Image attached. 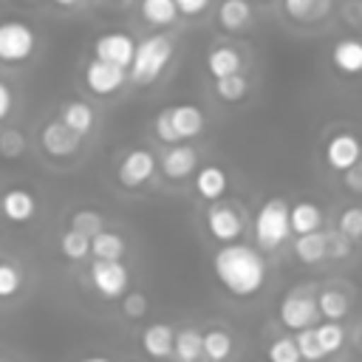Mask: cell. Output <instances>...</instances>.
I'll list each match as a JSON object with an SVG mask.
<instances>
[{"instance_id":"obj_22","label":"cell","mask_w":362,"mask_h":362,"mask_svg":"<svg viewBox=\"0 0 362 362\" xmlns=\"http://www.w3.org/2000/svg\"><path fill=\"white\" fill-rule=\"evenodd\" d=\"M294 255L300 263L314 266L320 260L328 257V235L325 232H308V235H297L294 240Z\"/></svg>"},{"instance_id":"obj_29","label":"cell","mask_w":362,"mask_h":362,"mask_svg":"<svg viewBox=\"0 0 362 362\" xmlns=\"http://www.w3.org/2000/svg\"><path fill=\"white\" fill-rule=\"evenodd\" d=\"M59 252L68 257V260H85L90 255V235L79 232V229H65L59 235Z\"/></svg>"},{"instance_id":"obj_33","label":"cell","mask_w":362,"mask_h":362,"mask_svg":"<svg viewBox=\"0 0 362 362\" xmlns=\"http://www.w3.org/2000/svg\"><path fill=\"white\" fill-rule=\"evenodd\" d=\"M266 356H269V362H300V359H303V354H300L294 337H277V339L269 345Z\"/></svg>"},{"instance_id":"obj_25","label":"cell","mask_w":362,"mask_h":362,"mask_svg":"<svg viewBox=\"0 0 362 362\" xmlns=\"http://www.w3.org/2000/svg\"><path fill=\"white\" fill-rule=\"evenodd\" d=\"M124 238L119 232H110V229H102L99 235L90 238V255L96 260H122L124 255Z\"/></svg>"},{"instance_id":"obj_41","label":"cell","mask_w":362,"mask_h":362,"mask_svg":"<svg viewBox=\"0 0 362 362\" xmlns=\"http://www.w3.org/2000/svg\"><path fill=\"white\" fill-rule=\"evenodd\" d=\"M342 20L351 28H362V0H345L342 6Z\"/></svg>"},{"instance_id":"obj_18","label":"cell","mask_w":362,"mask_h":362,"mask_svg":"<svg viewBox=\"0 0 362 362\" xmlns=\"http://www.w3.org/2000/svg\"><path fill=\"white\" fill-rule=\"evenodd\" d=\"M240 54L238 48L232 45H215L209 54H206V71L212 79H223V76H232V74H240Z\"/></svg>"},{"instance_id":"obj_40","label":"cell","mask_w":362,"mask_h":362,"mask_svg":"<svg viewBox=\"0 0 362 362\" xmlns=\"http://www.w3.org/2000/svg\"><path fill=\"white\" fill-rule=\"evenodd\" d=\"M351 252V240L337 229V232H328V257H348Z\"/></svg>"},{"instance_id":"obj_38","label":"cell","mask_w":362,"mask_h":362,"mask_svg":"<svg viewBox=\"0 0 362 362\" xmlns=\"http://www.w3.org/2000/svg\"><path fill=\"white\" fill-rule=\"evenodd\" d=\"M25 150V136L17 130H0V156L6 158H17Z\"/></svg>"},{"instance_id":"obj_42","label":"cell","mask_w":362,"mask_h":362,"mask_svg":"<svg viewBox=\"0 0 362 362\" xmlns=\"http://www.w3.org/2000/svg\"><path fill=\"white\" fill-rule=\"evenodd\" d=\"M342 184H345V189H351V192H359V195H362V158H359L351 170H345V173H342Z\"/></svg>"},{"instance_id":"obj_39","label":"cell","mask_w":362,"mask_h":362,"mask_svg":"<svg viewBox=\"0 0 362 362\" xmlns=\"http://www.w3.org/2000/svg\"><path fill=\"white\" fill-rule=\"evenodd\" d=\"M122 314L130 317V320H139L147 314V297L141 291H127L122 297Z\"/></svg>"},{"instance_id":"obj_30","label":"cell","mask_w":362,"mask_h":362,"mask_svg":"<svg viewBox=\"0 0 362 362\" xmlns=\"http://www.w3.org/2000/svg\"><path fill=\"white\" fill-rule=\"evenodd\" d=\"M204 356L212 362H226L232 356V337L223 328H209L204 334Z\"/></svg>"},{"instance_id":"obj_1","label":"cell","mask_w":362,"mask_h":362,"mask_svg":"<svg viewBox=\"0 0 362 362\" xmlns=\"http://www.w3.org/2000/svg\"><path fill=\"white\" fill-rule=\"evenodd\" d=\"M212 269L232 297H255L266 283V260L246 243H223L212 257Z\"/></svg>"},{"instance_id":"obj_5","label":"cell","mask_w":362,"mask_h":362,"mask_svg":"<svg viewBox=\"0 0 362 362\" xmlns=\"http://www.w3.org/2000/svg\"><path fill=\"white\" fill-rule=\"evenodd\" d=\"M37 51V34L31 25L20 20H3L0 23V62L6 65H20L31 59Z\"/></svg>"},{"instance_id":"obj_32","label":"cell","mask_w":362,"mask_h":362,"mask_svg":"<svg viewBox=\"0 0 362 362\" xmlns=\"http://www.w3.org/2000/svg\"><path fill=\"white\" fill-rule=\"evenodd\" d=\"M294 339H297V348H300V354H303L305 362H322L328 356L325 348H322V342H320V337H317V325L297 331Z\"/></svg>"},{"instance_id":"obj_45","label":"cell","mask_w":362,"mask_h":362,"mask_svg":"<svg viewBox=\"0 0 362 362\" xmlns=\"http://www.w3.org/2000/svg\"><path fill=\"white\" fill-rule=\"evenodd\" d=\"M54 3H57V6H62V8H74L79 0H54Z\"/></svg>"},{"instance_id":"obj_11","label":"cell","mask_w":362,"mask_h":362,"mask_svg":"<svg viewBox=\"0 0 362 362\" xmlns=\"http://www.w3.org/2000/svg\"><path fill=\"white\" fill-rule=\"evenodd\" d=\"M127 79H130L127 68H119V65H113V62H105V59H96V57H93V59L85 65V85H88L96 96H110V93H116Z\"/></svg>"},{"instance_id":"obj_15","label":"cell","mask_w":362,"mask_h":362,"mask_svg":"<svg viewBox=\"0 0 362 362\" xmlns=\"http://www.w3.org/2000/svg\"><path fill=\"white\" fill-rule=\"evenodd\" d=\"M198 164V153L189 144H170V150L161 156V173L173 181L187 178Z\"/></svg>"},{"instance_id":"obj_7","label":"cell","mask_w":362,"mask_h":362,"mask_svg":"<svg viewBox=\"0 0 362 362\" xmlns=\"http://www.w3.org/2000/svg\"><path fill=\"white\" fill-rule=\"evenodd\" d=\"M280 322L291 331H303V328H314L317 317H320V305H317V297H311L308 291L303 288H294L283 297L280 303Z\"/></svg>"},{"instance_id":"obj_44","label":"cell","mask_w":362,"mask_h":362,"mask_svg":"<svg viewBox=\"0 0 362 362\" xmlns=\"http://www.w3.org/2000/svg\"><path fill=\"white\" fill-rule=\"evenodd\" d=\"M11 107H14V93H11V88L0 79V122L11 113Z\"/></svg>"},{"instance_id":"obj_3","label":"cell","mask_w":362,"mask_h":362,"mask_svg":"<svg viewBox=\"0 0 362 362\" xmlns=\"http://www.w3.org/2000/svg\"><path fill=\"white\" fill-rule=\"evenodd\" d=\"M173 54H175L173 37H167V34H150V37H144L139 42L136 57H133V65L127 71L130 74V82L133 85H150V82H156L164 74V68L170 65Z\"/></svg>"},{"instance_id":"obj_13","label":"cell","mask_w":362,"mask_h":362,"mask_svg":"<svg viewBox=\"0 0 362 362\" xmlns=\"http://www.w3.org/2000/svg\"><path fill=\"white\" fill-rule=\"evenodd\" d=\"M359 158H362V141L354 133H337V136L328 139V144H325V161H328L331 170L345 173Z\"/></svg>"},{"instance_id":"obj_17","label":"cell","mask_w":362,"mask_h":362,"mask_svg":"<svg viewBox=\"0 0 362 362\" xmlns=\"http://www.w3.org/2000/svg\"><path fill=\"white\" fill-rule=\"evenodd\" d=\"M0 212H3L11 223H25V221H31L34 212H37V198H34L28 189L14 187V189L3 192V198H0Z\"/></svg>"},{"instance_id":"obj_35","label":"cell","mask_w":362,"mask_h":362,"mask_svg":"<svg viewBox=\"0 0 362 362\" xmlns=\"http://www.w3.org/2000/svg\"><path fill=\"white\" fill-rule=\"evenodd\" d=\"M337 229L348 238V240H359L362 238V206H348L339 212Z\"/></svg>"},{"instance_id":"obj_27","label":"cell","mask_w":362,"mask_h":362,"mask_svg":"<svg viewBox=\"0 0 362 362\" xmlns=\"http://www.w3.org/2000/svg\"><path fill=\"white\" fill-rule=\"evenodd\" d=\"M317 305H320V314H322L325 320H334V322H339V320L348 317V311H351V300H348V294L339 291V288H322V291L317 294Z\"/></svg>"},{"instance_id":"obj_8","label":"cell","mask_w":362,"mask_h":362,"mask_svg":"<svg viewBox=\"0 0 362 362\" xmlns=\"http://www.w3.org/2000/svg\"><path fill=\"white\" fill-rule=\"evenodd\" d=\"M136 48L139 42L127 34V31H105L93 40V57L96 59H105V62H113L119 68H127L133 65V57H136Z\"/></svg>"},{"instance_id":"obj_24","label":"cell","mask_w":362,"mask_h":362,"mask_svg":"<svg viewBox=\"0 0 362 362\" xmlns=\"http://www.w3.org/2000/svg\"><path fill=\"white\" fill-rule=\"evenodd\" d=\"M322 226V209L311 201H300L291 206V232L294 235H308V232H320Z\"/></svg>"},{"instance_id":"obj_47","label":"cell","mask_w":362,"mask_h":362,"mask_svg":"<svg viewBox=\"0 0 362 362\" xmlns=\"http://www.w3.org/2000/svg\"><path fill=\"white\" fill-rule=\"evenodd\" d=\"M195 362H212V359H206V356H201V359H195Z\"/></svg>"},{"instance_id":"obj_23","label":"cell","mask_w":362,"mask_h":362,"mask_svg":"<svg viewBox=\"0 0 362 362\" xmlns=\"http://www.w3.org/2000/svg\"><path fill=\"white\" fill-rule=\"evenodd\" d=\"M252 23V3L249 0H223L218 6V25L223 31H243Z\"/></svg>"},{"instance_id":"obj_4","label":"cell","mask_w":362,"mask_h":362,"mask_svg":"<svg viewBox=\"0 0 362 362\" xmlns=\"http://www.w3.org/2000/svg\"><path fill=\"white\" fill-rule=\"evenodd\" d=\"M291 235V206L286 198H269L255 215V240L260 249L272 252Z\"/></svg>"},{"instance_id":"obj_6","label":"cell","mask_w":362,"mask_h":362,"mask_svg":"<svg viewBox=\"0 0 362 362\" xmlns=\"http://www.w3.org/2000/svg\"><path fill=\"white\" fill-rule=\"evenodd\" d=\"M90 286L105 300H116L127 294L130 272L122 260H93L90 263Z\"/></svg>"},{"instance_id":"obj_16","label":"cell","mask_w":362,"mask_h":362,"mask_svg":"<svg viewBox=\"0 0 362 362\" xmlns=\"http://www.w3.org/2000/svg\"><path fill=\"white\" fill-rule=\"evenodd\" d=\"M331 62L339 74L345 76H359L362 74V40L356 37H342L331 48Z\"/></svg>"},{"instance_id":"obj_37","label":"cell","mask_w":362,"mask_h":362,"mask_svg":"<svg viewBox=\"0 0 362 362\" xmlns=\"http://www.w3.org/2000/svg\"><path fill=\"white\" fill-rule=\"evenodd\" d=\"M71 229H79V232L93 238V235H99L105 229V218L99 212H93V209H79V212L71 215Z\"/></svg>"},{"instance_id":"obj_2","label":"cell","mask_w":362,"mask_h":362,"mask_svg":"<svg viewBox=\"0 0 362 362\" xmlns=\"http://www.w3.org/2000/svg\"><path fill=\"white\" fill-rule=\"evenodd\" d=\"M206 124V116L198 105L192 102H178V105H167L158 110L153 130L156 139L164 144H181L187 139H195Z\"/></svg>"},{"instance_id":"obj_9","label":"cell","mask_w":362,"mask_h":362,"mask_svg":"<svg viewBox=\"0 0 362 362\" xmlns=\"http://www.w3.org/2000/svg\"><path fill=\"white\" fill-rule=\"evenodd\" d=\"M206 229L218 243H235L243 232V215L232 204L212 201L206 209Z\"/></svg>"},{"instance_id":"obj_19","label":"cell","mask_w":362,"mask_h":362,"mask_svg":"<svg viewBox=\"0 0 362 362\" xmlns=\"http://www.w3.org/2000/svg\"><path fill=\"white\" fill-rule=\"evenodd\" d=\"M59 119H62L74 133H79V136L90 133L93 124H96L93 107H90L88 102H82V99H68V102H62V107H59Z\"/></svg>"},{"instance_id":"obj_36","label":"cell","mask_w":362,"mask_h":362,"mask_svg":"<svg viewBox=\"0 0 362 362\" xmlns=\"http://www.w3.org/2000/svg\"><path fill=\"white\" fill-rule=\"evenodd\" d=\"M20 286H23L20 269L14 263H8V260H0V300L14 297L20 291Z\"/></svg>"},{"instance_id":"obj_12","label":"cell","mask_w":362,"mask_h":362,"mask_svg":"<svg viewBox=\"0 0 362 362\" xmlns=\"http://www.w3.org/2000/svg\"><path fill=\"white\" fill-rule=\"evenodd\" d=\"M79 141H82V136L74 133L62 119H54V122L42 124V130H40V144H42V150H45L48 156H54V158H68V156H74V153L79 150Z\"/></svg>"},{"instance_id":"obj_28","label":"cell","mask_w":362,"mask_h":362,"mask_svg":"<svg viewBox=\"0 0 362 362\" xmlns=\"http://www.w3.org/2000/svg\"><path fill=\"white\" fill-rule=\"evenodd\" d=\"M178 362H195L204 356V334L198 328H181L175 334V354Z\"/></svg>"},{"instance_id":"obj_34","label":"cell","mask_w":362,"mask_h":362,"mask_svg":"<svg viewBox=\"0 0 362 362\" xmlns=\"http://www.w3.org/2000/svg\"><path fill=\"white\" fill-rule=\"evenodd\" d=\"M317 337L325 348V354H337L342 345H345V328L334 320H325L322 325H317Z\"/></svg>"},{"instance_id":"obj_10","label":"cell","mask_w":362,"mask_h":362,"mask_svg":"<svg viewBox=\"0 0 362 362\" xmlns=\"http://www.w3.org/2000/svg\"><path fill=\"white\" fill-rule=\"evenodd\" d=\"M156 156L144 147H136V150H127L119 161V184L127 187V189H136V187H144L153 175H156Z\"/></svg>"},{"instance_id":"obj_26","label":"cell","mask_w":362,"mask_h":362,"mask_svg":"<svg viewBox=\"0 0 362 362\" xmlns=\"http://www.w3.org/2000/svg\"><path fill=\"white\" fill-rule=\"evenodd\" d=\"M139 11H141V20L150 23V25H170L175 23V17L181 14L175 0H141L139 3Z\"/></svg>"},{"instance_id":"obj_21","label":"cell","mask_w":362,"mask_h":362,"mask_svg":"<svg viewBox=\"0 0 362 362\" xmlns=\"http://www.w3.org/2000/svg\"><path fill=\"white\" fill-rule=\"evenodd\" d=\"M195 192L204 201H221V195L226 192V173L218 164H206L195 173Z\"/></svg>"},{"instance_id":"obj_46","label":"cell","mask_w":362,"mask_h":362,"mask_svg":"<svg viewBox=\"0 0 362 362\" xmlns=\"http://www.w3.org/2000/svg\"><path fill=\"white\" fill-rule=\"evenodd\" d=\"M79 362H113V359H107V356H85Z\"/></svg>"},{"instance_id":"obj_43","label":"cell","mask_w":362,"mask_h":362,"mask_svg":"<svg viewBox=\"0 0 362 362\" xmlns=\"http://www.w3.org/2000/svg\"><path fill=\"white\" fill-rule=\"evenodd\" d=\"M175 6L184 17H198L209 8V0H175Z\"/></svg>"},{"instance_id":"obj_31","label":"cell","mask_w":362,"mask_h":362,"mask_svg":"<svg viewBox=\"0 0 362 362\" xmlns=\"http://www.w3.org/2000/svg\"><path fill=\"white\" fill-rule=\"evenodd\" d=\"M249 93V82L243 74H232L223 79H215V96L221 102H240Z\"/></svg>"},{"instance_id":"obj_14","label":"cell","mask_w":362,"mask_h":362,"mask_svg":"<svg viewBox=\"0 0 362 362\" xmlns=\"http://www.w3.org/2000/svg\"><path fill=\"white\" fill-rule=\"evenodd\" d=\"M175 334L170 322H153L141 331V348L153 359H170L175 354Z\"/></svg>"},{"instance_id":"obj_20","label":"cell","mask_w":362,"mask_h":362,"mask_svg":"<svg viewBox=\"0 0 362 362\" xmlns=\"http://www.w3.org/2000/svg\"><path fill=\"white\" fill-rule=\"evenodd\" d=\"M334 0H283V11L294 23H320L328 17Z\"/></svg>"}]
</instances>
